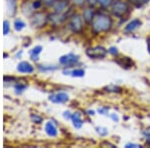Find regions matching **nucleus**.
<instances>
[{
  "mask_svg": "<svg viewBox=\"0 0 150 148\" xmlns=\"http://www.w3.org/2000/svg\"><path fill=\"white\" fill-rule=\"evenodd\" d=\"M111 26H112V20L106 14H95L91 21V27H92L93 32L95 33L106 32V31L110 30Z\"/></svg>",
  "mask_w": 150,
  "mask_h": 148,
  "instance_id": "f257e3e1",
  "label": "nucleus"
},
{
  "mask_svg": "<svg viewBox=\"0 0 150 148\" xmlns=\"http://www.w3.org/2000/svg\"><path fill=\"white\" fill-rule=\"evenodd\" d=\"M111 11H112L113 15H115L116 17H122L126 13H128L129 5H128L127 2L117 0V1L113 2L112 6H111Z\"/></svg>",
  "mask_w": 150,
  "mask_h": 148,
  "instance_id": "f03ea898",
  "label": "nucleus"
},
{
  "mask_svg": "<svg viewBox=\"0 0 150 148\" xmlns=\"http://www.w3.org/2000/svg\"><path fill=\"white\" fill-rule=\"evenodd\" d=\"M107 50L102 46H95V47H90L86 50V54L89 58L92 59H102L107 54Z\"/></svg>",
  "mask_w": 150,
  "mask_h": 148,
  "instance_id": "7ed1b4c3",
  "label": "nucleus"
},
{
  "mask_svg": "<svg viewBox=\"0 0 150 148\" xmlns=\"http://www.w3.org/2000/svg\"><path fill=\"white\" fill-rule=\"evenodd\" d=\"M69 28L74 33L81 32L83 29V19L79 14H74L70 17L69 20Z\"/></svg>",
  "mask_w": 150,
  "mask_h": 148,
  "instance_id": "20e7f679",
  "label": "nucleus"
},
{
  "mask_svg": "<svg viewBox=\"0 0 150 148\" xmlns=\"http://www.w3.org/2000/svg\"><path fill=\"white\" fill-rule=\"evenodd\" d=\"M78 59L79 57L77 55L73 54V53H69V54L63 55V56L60 57L59 62L62 65H68V66H70V65H73L78 62Z\"/></svg>",
  "mask_w": 150,
  "mask_h": 148,
  "instance_id": "39448f33",
  "label": "nucleus"
},
{
  "mask_svg": "<svg viewBox=\"0 0 150 148\" xmlns=\"http://www.w3.org/2000/svg\"><path fill=\"white\" fill-rule=\"evenodd\" d=\"M46 15H45L44 13H40V12H38V13L34 14V16L32 17L31 19V24H32V26H34V27H42L43 25L45 24L46 22Z\"/></svg>",
  "mask_w": 150,
  "mask_h": 148,
  "instance_id": "423d86ee",
  "label": "nucleus"
},
{
  "mask_svg": "<svg viewBox=\"0 0 150 148\" xmlns=\"http://www.w3.org/2000/svg\"><path fill=\"white\" fill-rule=\"evenodd\" d=\"M49 99L53 103H65L68 101L69 96H68V94H66L65 92H59V93L50 95Z\"/></svg>",
  "mask_w": 150,
  "mask_h": 148,
  "instance_id": "0eeeda50",
  "label": "nucleus"
},
{
  "mask_svg": "<svg viewBox=\"0 0 150 148\" xmlns=\"http://www.w3.org/2000/svg\"><path fill=\"white\" fill-rule=\"evenodd\" d=\"M17 70L19 72H21V73H32L33 70H34V67L30 63L23 61L17 65Z\"/></svg>",
  "mask_w": 150,
  "mask_h": 148,
  "instance_id": "6e6552de",
  "label": "nucleus"
},
{
  "mask_svg": "<svg viewBox=\"0 0 150 148\" xmlns=\"http://www.w3.org/2000/svg\"><path fill=\"white\" fill-rule=\"evenodd\" d=\"M45 132L50 137H55L58 133L56 125L53 122H51V121H48V122H46V124H45Z\"/></svg>",
  "mask_w": 150,
  "mask_h": 148,
  "instance_id": "1a4fd4ad",
  "label": "nucleus"
},
{
  "mask_svg": "<svg viewBox=\"0 0 150 148\" xmlns=\"http://www.w3.org/2000/svg\"><path fill=\"white\" fill-rule=\"evenodd\" d=\"M65 18H66V16L63 15L62 13H57V12H55L54 14H52V15L49 16L50 22L55 24V25L61 24L63 21H65Z\"/></svg>",
  "mask_w": 150,
  "mask_h": 148,
  "instance_id": "9d476101",
  "label": "nucleus"
},
{
  "mask_svg": "<svg viewBox=\"0 0 150 148\" xmlns=\"http://www.w3.org/2000/svg\"><path fill=\"white\" fill-rule=\"evenodd\" d=\"M68 6H69L68 0H60V1H58L54 5V10L57 13H63Z\"/></svg>",
  "mask_w": 150,
  "mask_h": 148,
  "instance_id": "9b49d317",
  "label": "nucleus"
},
{
  "mask_svg": "<svg viewBox=\"0 0 150 148\" xmlns=\"http://www.w3.org/2000/svg\"><path fill=\"white\" fill-rule=\"evenodd\" d=\"M141 26V21L139 19H134V20L130 21L129 23L125 27V32H132V31L138 29Z\"/></svg>",
  "mask_w": 150,
  "mask_h": 148,
  "instance_id": "f8f14e48",
  "label": "nucleus"
},
{
  "mask_svg": "<svg viewBox=\"0 0 150 148\" xmlns=\"http://www.w3.org/2000/svg\"><path fill=\"white\" fill-rule=\"evenodd\" d=\"M71 119H72V122H73V125L75 128L79 129V128L82 127V125H83V120H82L81 114L79 112L74 113L73 115L71 116Z\"/></svg>",
  "mask_w": 150,
  "mask_h": 148,
  "instance_id": "ddd939ff",
  "label": "nucleus"
},
{
  "mask_svg": "<svg viewBox=\"0 0 150 148\" xmlns=\"http://www.w3.org/2000/svg\"><path fill=\"white\" fill-rule=\"evenodd\" d=\"M117 63L120 65L121 67H123V68H130V67L133 65V62L132 60L130 59V58H120L119 60H117Z\"/></svg>",
  "mask_w": 150,
  "mask_h": 148,
  "instance_id": "4468645a",
  "label": "nucleus"
},
{
  "mask_svg": "<svg viewBox=\"0 0 150 148\" xmlns=\"http://www.w3.org/2000/svg\"><path fill=\"white\" fill-rule=\"evenodd\" d=\"M7 10L10 16H13L16 11V1L15 0H7Z\"/></svg>",
  "mask_w": 150,
  "mask_h": 148,
  "instance_id": "2eb2a0df",
  "label": "nucleus"
},
{
  "mask_svg": "<svg viewBox=\"0 0 150 148\" xmlns=\"http://www.w3.org/2000/svg\"><path fill=\"white\" fill-rule=\"evenodd\" d=\"M94 17V13H93V11H92V9H90V8H87L84 10L83 12V18H84V21L87 23H89V22H91L92 21V19Z\"/></svg>",
  "mask_w": 150,
  "mask_h": 148,
  "instance_id": "dca6fc26",
  "label": "nucleus"
},
{
  "mask_svg": "<svg viewBox=\"0 0 150 148\" xmlns=\"http://www.w3.org/2000/svg\"><path fill=\"white\" fill-rule=\"evenodd\" d=\"M41 51H42V47H41V46H36V47L33 48V49L30 51L31 59H32L33 61H36V60H38V55L40 54Z\"/></svg>",
  "mask_w": 150,
  "mask_h": 148,
  "instance_id": "f3484780",
  "label": "nucleus"
},
{
  "mask_svg": "<svg viewBox=\"0 0 150 148\" xmlns=\"http://www.w3.org/2000/svg\"><path fill=\"white\" fill-rule=\"evenodd\" d=\"M85 72H84L83 69H75V70H72L71 72V75L73 77H83Z\"/></svg>",
  "mask_w": 150,
  "mask_h": 148,
  "instance_id": "a211bd4d",
  "label": "nucleus"
},
{
  "mask_svg": "<svg viewBox=\"0 0 150 148\" xmlns=\"http://www.w3.org/2000/svg\"><path fill=\"white\" fill-rule=\"evenodd\" d=\"M14 27L17 31H20L22 30L23 27H25V24L22 20H20V19H17V20L15 21V23H14Z\"/></svg>",
  "mask_w": 150,
  "mask_h": 148,
  "instance_id": "6ab92c4d",
  "label": "nucleus"
},
{
  "mask_svg": "<svg viewBox=\"0 0 150 148\" xmlns=\"http://www.w3.org/2000/svg\"><path fill=\"white\" fill-rule=\"evenodd\" d=\"M131 3H133L134 5L136 6H141V5H144V4L148 3V2L150 1V0H129Z\"/></svg>",
  "mask_w": 150,
  "mask_h": 148,
  "instance_id": "aec40b11",
  "label": "nucleus"
},
{
  "mask_svg": "<svg viewBox=\"0 0 150 148\" xmlns=\"http://www.w3.org/2000/svg\"><path fill=\"white\" fill-rule=\"evenodd\" d=\"M114 0H97V3L100 4L102 7H108Z\"/></svg>",
  "mask_w": 150,
  "mask_h": 148,
  "instance_id": "412c9836",
  "label": "nucleus"
},
{
  "mask_svg": "<svg viewBox=\"0 0 150 148\" xmlns=\"http://www.w3.org/2000/svg\"><path fill=\"white\" fill-rule=\"evenodd\" d=\"M96 131L98 134H100L101 136H106L108 134V130L104 127H96Z\"/></svg>",
  "mask_w": 150,
  "mask_h": 148,
  "instance_id": "4be33fe9",
  "label": "nucleus"
},
{
  "mask_svg": "<svg viewBox=\"0 0 150 148\" xmlns=\"http://www.w3.org/2000/svg\"><path fill=\"white\" fill-rule=\"evenodd\" d=\"M9 30H10V24H9V22L7 20H5L3 22V34L6 35L8 34Z\"/></svg>",
  "mask_w": 150,
  "mask_h": 148,
  "instance_id": "5701e85b",
  "label": "nucleus"
},
{
  "mask_svg": "<svg viewBox=\"0 0 150 148\" xmlns=\"http://www.w3.org/2000/svg\"><path fill=\"white\" fill-rule=\"evenodd\" d=\"M106 89H108L110 92H119L121 89L119 88V87H116V86H114V85H110V86H108L107 88Z\"/></svg>",
  "mask_w": 150,
  "mask_h": 148,
  "instance_id": "b1692460",
  "label": "nucleus"
},
{
  "mask_svg": "<svg viewBox=\"0 0 150 148\" xmlns=\"http://www.w3.org/2000/svg\"><path fill=\"white\" fill-rule=\"evenodd\" d=\"M108 53H110V54H112V55H117L118 54V49L113 46V47L109 48V50H108Z\"/></svg>",
  "mask_w": 150,
  "mask_h": 148,
  "instance_id": "393cba45",
  "label": "nucleus"
},
{
  "mask_svg": "<svg viewBox=\"0 0 150 148\" xmlns=\"http://www.w3.org/2000/svg\"><path fill=\"white\" fill-rule=\"evenodd\" d=\"M41 5H42V4H41V2H40V1H38V0H37V1H34V2H33V5H32V6H33V8L37 10V9H39V8H40Z\"/></svg>",
  "mask_w": 150,
  "mask_h": 148,
  "instance_id": "a878e982",
  "label": "nucleus"
},
{
  "mask_svg": "<svg viewBox=\"0 0 150 148\" xmlns=\"http://www.w3.org/2000/svg\"><path fill=\"white\" fill-rule=\"evenodd\" d=\"M32 120L33 121H35L36 123H41V121H42V118L39 117V116H37V115H32Z\"/></svg>",
  "mask_w": 150,
  "mask_h": 148,
  "instance_id": "bb28decb",
  "label": "nucleus"
},
{
  "mask_svg": "<svg viewBox=\"0 0 150 148\" xmlns=\"http://www.w3.org/2000/svg\"><path fill=\"white\" fill-rule=\"evenodd\" d=\"M108 109H109V108H107V107H105V108H99L98 109V112L100 113V114H103V115H105V114H107V112H108Z\"/></svg>",
  "mask_w": 150,
  "mask_h": 148,
  "instance_id": "cd10ccee",
  "label": "nucleus"
},
{
  "mask_svg": "<svg viewBox=\"0 0 150 148\" xmlns=\"http://www.w3.org/2000/svg\"><path fill=\"white\" fill-rule=\"evenodd\" d=\"M126 148H131V147H142L141 145L139 144H135V143H128V144L125 145Z\"/></svg>",
  "mask_w": 150,
  "mask_h": 148,
  "instance_id": "c85d7f7f",
  "label": "nucleus"
},
{
  "mask_svg": "<svg viewBox=\"0 0 150 148\" xmlns=\"http://www.w3.org/2000/svg\"><path fill=\"white\" fill-rule=\"evenodd\" d=\"M87 3L89 4L90 7H93L96 3H97V0H87Z\"/></svg>",
  "mask_w": 150,
  "mask_h": 148,
  "instance_id": "c756f323",
  "label": "nucleus"
},
{
  "mask_svg": "<svg viewBox=\"0 0 150 148\" xmlns=\"http://www.w3.org/2000/svg\"><path fill=\"white\" fill-rule=\"evenodd\" d=\"M41 1L44 2V3L47 4V5H52V4L56 1V0H41Z\"/></svg>",
  "mask_w": 150,
  "mask_h": 148,
  "instance_id": "7c9ffc66",
  "label": "nucleus"
},
{
  "mask_svg": "<svg viewBox=\"0 0 150 148\" xmlns=\"http://www.w3.org/2000/svg\"><path fill=\"white\" fill-rule=\"evenodd\" d=\"M63 115H64V118H66V119H70L71 118V114H70L69 111H65V112L63 113Z\"/></svg>",
  "mask_w": 150,
  "mask_h": 148,
  "instance_id": "2f4dec72",
  "label": "nucleus"
},
{
  "mask_svg": "<svg viewBox=\"0 0 150 148\" xmlns=\"http://www.w3.org/2000/svg\"><path fill=\"white\" fill-rule=\"evenodd\" d=\"M84 1L85 0H73V2L75 4H77V5H82L84 3Z\"/></svg>",
  "mask_w": 150,
  "mask_h": 148,
  "instance_id": "473e14b6",
  "label": "nucleus"
},
{
  "mask_svg": "<svg viewBox=\"0 0 150 148\" xmlns=\"http://www.w3.org/2000/svg\"><path fill=\"white\" fill-rule=\"evenodd\" d=\"M110 117L112 118V120H114V121H118V120H119V118H118V116L116 115V114H111Z\"/></svg>",
  "mask_w": 150,
  "mask_h": 148,
  "instance_id": "72a5a7b5",
  "label": "nucleus"
},
{
  "mask_svg": "<svg viewBox=\"0 0 150 148\" xmlns=\"http://www.w3.org/2000/svg\"><path fill=\"white\" fill-rule=\"evenodd\" d=\"M146 42H147V50H148V52L150 53V37L146 40Z\"/></svg>",
  "mask_w": 150,
  "mask_h": 148,
  "instance_id": "f704fd0d",
  "label": "nucleus"
},
{
  "mask_svg": "<svg viewBox=\"0 0 150 148\" xmlns=\"http://www.w3.org/2000/svg\"><path fill=\"white\" fill-rule=\"evenodd\" d=\"M88 113H89V114H92V115H93V114H94V111H91V110H89V111H88Z\"/></svg>",
  "mask_w": 150,
  "mask_h": 148,
  "instance_id": "c9c22d12",
  "label": "nucleus"
}]
</instances>
